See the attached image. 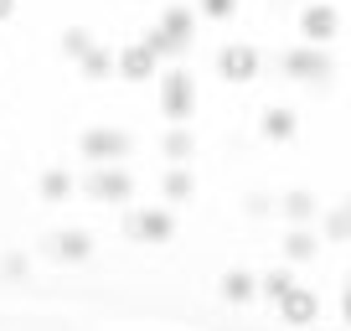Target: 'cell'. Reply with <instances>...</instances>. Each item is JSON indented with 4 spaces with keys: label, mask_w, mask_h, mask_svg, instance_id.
Returning a JSON list of instances; mask_svg holds the SVG:
<instances>
[{
    "label": "cell",
    "mask_w": 351,
    "mask_h": 331,
    "mask_svg": "<svg viewBox=\"0 0 351 331\" xmlns=\"http://www.w3.org/2000/svg\"><path fill=\"white\" fill-rule=\"evenodd\" d=\"M295 32H300V42H310V47H330L341 36V11L330 0H300Z\"/></svg>",
    "instance_id": "cell-2"
},
{
    "label": "cell",
    "mask_w": 351,
    "mask_h": 331,
    "mask_svg": "<svg viewBox=\"0 0 351 331\" xmlns=\"http://www.w3.org/2000/svg\"><path fill=\"white\" fill-rule=\"evenodd\" d=\"M62 52H67V57H88V52H93V42H88V32H67Z\"/></svg>",
    "instance_id": "cell-18"
},
{
    "label": "cell",
    "mask_w": 351,
    "mask_h": 331,
    "mask_svg": "<svg viewBox=\"0 0 351 331\" xmlns=\"http://www.w3.org/2000/svg\"><path fill=\"white\" fill-rule=\"evenodd\" d=\"M300 135V119H295V109H285V104H274V109H263V140H295Z\"/></svg>",
    "instance_id": "cell-9"
},
{
    "label": "cell",
    "mask_w": 351,
    "mask_h": 331,
    "mask_svg": "<svg viewBox=\"0 0 351 331\" xmlns=\"http://www.w3.org/2000/svg\"><path fill=\"white\" fill-rule=\"evenodd\" d=\"M62 254L67 259H83L88 254V233H67V238H62Z\"/></svg>",
    "instance_id": "cell-19"
},
{
    "label": "cell",
    "mask_w": 351,
    "mask_h": 331,
    "mask_svg": "<svg viewBox=\"0 0 351 331\" xmlns=\"http://www.w3.org/2000/svg\"><path fill=\"white\" fill-rule=\"evenodd\" d=\"M197 11L207 21H228V16H238V0H197Z\"/></svg>",
    "instance_id": "cell-17"
},
{
    "label": "cell",
    "mask_w": 351,
    "mask_h": 331,
    "mask_svg": "<svg viewBox=\"0 0 351 331\" xmlns=\"http://www.w3.org/2000/svg\"><path fill=\"white\" fill-rule=\"evenodd\" d=\"M155 83H160V109L171 114V119H186V114L197 109V78H191L186 67H171V73H160Z\"/></svg>",
    "instance_id": "cell-4"
},
{
    "label": "cell",
    "mask_w": 351,
    "mask_h": 331,
    "mask_svg": "<svg viewBox=\"0 0 351 331\" xmlns=\"http://www.w3.org/2000/svg\"><path fill=\"white\" fill-rule=\"evenodd\" d=\"M191 36H197V11H186V5H165L145 42H150L160 57H176V52H186V47H191Z\"/></svg>",
    "instance_id": "cell-1"
},
{
    "label": "cell",
    "mask_w": 351,
    "mask_h": 331,
    "mask_svg": "<svg viewBox=\"0 0 351 331\" xmlns=\"http://www.w3.org/2000/svg\"><path fill=\"white\" fill-rule=\"evenodd\" d=\"M310 331H315V326H310Z\"/></svg>",
    "instance_id": "cell-26"
},
{
    "label": "cell",
    "mask_w": 351,
    "mask_h": 331,
    "mask_svg": "<svg viewBox=\"0 0 351 331\" xmlns=\"http://www.w3.org/2000/svg\"><path fill=\"white\" fill-rule=\"evenodd\" d=\"M341 321L351 326V285H346V295H341Z\"/></svg>",
    "instance_id": "cell-23"
},
{
    "label": "cell",
    "mask_w": 351,
    "mask_h": 331,
    "mask_svg": "<svg viewBox=\"0 0 351 331\" xmlns=\"http://www.w3.org/2000/svg\"><path fill=\"white\" fill-rule=\"evenodd\" d=\"M341 207H346V212H351V197H346V202H341Z\"/></svg>",
    "instance_id": "cell-25"
},
{
    "label": "cell",
    "mask_w": 351,
    "mask_h": 331,
    "mask_svg": "<svg viewBox=\"0 0 351 331\" xmlns=\"http://www.w3.org/2000/svg\"><path fill=\"white\" fill-rule=\"evenodd\" d=\"M11 11H16V0H0V21H5Z\"/></svg>",
    "instance_id": "cell-24"
},
{
    "label": "cell",
    "mask_w": 351,
    "mask_h": 331,
    "mask_svg": "<svg viewBox=\"0 0 351 331\" xmlns=\"http://www.w3.org/2000/svg\"><path fill=\"white\" fill-rule=\"evenodd\" d=\"M134 233H140V238H171V218H165V212H145V218L134 222Z\"/></svg>",
    "instance_id": "cell-15"
},
{
    "label": "cell",
    "mask_w": 351,
    "mask_h": 331,
    "mask_svg": "<svg viewBox=\"0 0 351 331\" xmlns=\"http://www.w3.org/2000/svg\"><path fill=\"white\" fill-rule=\"evenodd\" d=\"M93 197H130V176H109V171H104V176L93 181Z\"/></svg>",
    "instance_id": "cell-16"
},
{
    "label": "cell",
    "mask_w": 351,
    "mask_h": 331,
    "mask_svg": "<svg viewBox=\"0 0 351 331\" xmlns=\"http://www.w3.org/2000/svg\"><path fill=\"white\" fill-rule=\"evenodd\" d=\"M279 73L295 78V83H326V78L336 73V62L326 57V47L300 42V47H285V52H279Z\"/></svg>",
    "instance_id": "cell-3"
},
{
    "label": "cell",
    "mask_w": 351,
    "mask_h": 331,
    "mask_svg": "<svg viewBox=\"0 0 351 331\" xmlns=\"http://www.w3.org/2000/svg\"><path fill=\"white\" fill-rule=\"evenodd\" d=\"M165 192H171V197H186V192H191V176H181V171H176V176L165 181Z\"/></svg>",
    "instance_id": "cell-20"
},
{
    "label": "cell",
    "mask_w": 351,
    "mask_h": 331,
    "mask_svg": "<svg viewBox=\"0 0 351 331\" xmlns=\"http://www.w3.org/2000/svg\"><path fill=\"white\" fill-rule=\"evenodd\" d=\"M258 67H263V57L253 42H222L217 47V78H228V83H253Z\"/></svg>",
    "instance_id": "cell-5"
},
{
    "label": "cell",
    "mask_w": 351,
    "mask_h": 331,
    "mask_svg": "<svg viewBox=\"0 0 351 331\" xmlns=\"http://www.w3.org/2000/svg\"><path fill=\"white\" fill-rule=\"evenodd\" d=\"M289 285H295V264H279V269H269V275L258 279V295H263V300H274V306H279V295H285Z\"/></svg>",
    "instance_id": "cell-14"
},
{
    "label": "cell",
    "mask_w": 351,
    "mask_h": 331,
    "mask_svg": "<svg viewBox=\"0 0 351 331\" xmlns=\"http://www.w3.org/2000/svg\"><path fill=\"white\" fill-rule=\"evenodd\" d=\"M279 321H285V326H305V331H310V326L320 321V295L295 279V285L279 295Z\"/></svg>",
    "instance_id": "cell-6"
},
{
    "label": "cell",
    "mask_w": 351,
    "mask_h": 331,
    "mask_svg": "<svg viewBox=\"0 0 351 331\" xmlns=\"http://www.w3.org/2000/svg\"><path fill=\"white\" fill-rule=\"evenodd\" d=\"M320 238H326V243H351V212L346 207L320 212Z\"/></svg>",
    "instance_id": "cell-13"
},
{
    "label": "cell",
    "mask_w": 351,
    "mask_h": 331,
    "mask_svg": "<svg viewBox=\"0 0 351 331\" xmlns=\"http://www.w3.org/2000/svg\"><path fill=\"white\" fill-rule=\"evenodd\" d=\"M320 233L310 228V222H300V228H289L285 233V243H279V254H285V264H310V259L320 254Z\"/></svg>",
    "instance_id": "cell-8"
},
{
    "label": "cell",
    "mask_w": 351,
    "mask_h": 331,
    "mask_svg": "<svg viewBox=\"0 0 351 331\" xmlns=\"http://www.w3.org/2000/svg\"><path fill=\"white\" fill-rule=\"evenodd\" d=\"M67 192V176H47V197H62Z\"/></svg>",
    "instance_id": "cell-22"
},
{
    "label": "cell",
    "mask_w": 351,
    "mask_h": 331,
    "mask_svg": "<svg viewBox=\"0 0 351 331\" xmlns=\"http://www.w3.org/2000/svg\"><path fill=\"white\" fill-rule=\"evenodd\" d=\"M155 67H160V52H155L150 42H130L114 52V73L124 78V83H145V78H155Z\"/></svg>",
    "instance_id": "cell-7"
},
{
    "label": "cell",
    "mask_w": 351,
    "mask_h": 331,
    "mask_svg": "<svg viewBox=\"0 0 351 331\" xmlns=\"http://www.w3.org/2000/svg\"><path fill=\"white\" fill-rule=\"evenodd\" d=\"M124 145H130V140H124L119 130H99V135H88V140H83V150L93 155V161H109V155H124Z\"/></svg>",
    "instance_id": "cell-12"
},
{
    "label": "cell",
    "mask_w": 351,
    "mask_h": 331,
    "mask_svg": "<svg viewBox=\"0 0 351 331\" xmlns=\"http://www.w3.org/2000/svg\"><path fill=\"white\" fill-rule=\"evenodd\" d=\"M165 150H171V155H191V135H171V140H165Z\"/></svg>",
    "instance_id": "cell-21"
},
{
    "label": "cell",
    "mask_w": 351,
    "mask_h": 331,
    "mask_svg": "<svg viewBox=\"0 0 351 331\" xmlns=\"http://www.w3.org/2000/svg\"><path fill=\"white\" fill-rule=\"evenodd\" d=\"M279 212H285L289 228H300V222H315V218H320V202L310 197V192H289V197L279 202Z\"/></svg>",
    "instance_id": "cell-10"
},
{
    "label": "cell",
    "mask_w": 351,
    "mask_h": 331,
    "mask_svg": "<svg viewBox=\"0 0 351 331\" xmlns=\"http://www.w3.org/2000/svg\"><path fill=\"white\" fill-rule=\"evenodd\" d=\"M222 295H228L232 306H248V300L258 295V279H253L248 269H228V275H222Z\"/></svg>",
    "instance_id": "cell-11"
}]
</instances>
